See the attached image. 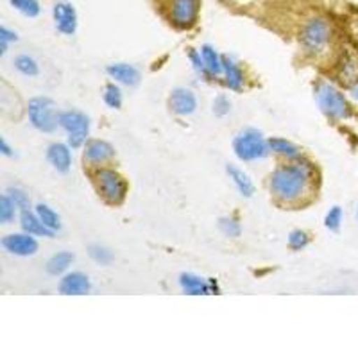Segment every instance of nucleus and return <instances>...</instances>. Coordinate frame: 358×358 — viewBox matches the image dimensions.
Returning <instances> with one entry per match:
<instances>
[{"label":"nucleus","instance_id":"f257e3e1","mask_svg":"<svg viewBox=\"0 0 358 358\" xmlns=\"http://www.w3.org/2000/svg\"><path fill=\"white\" fill-rule=\"evenodd\" d=\"M268 190L283 206H303L317 190V171L313 163L301 158L278 165L268 178Z\"/></svg>","mask_w":358,"mask_h":358},{"label":"nucleus","instance_id":"f03ea898","mask_svg":"<svg viewBox=\"0 0 358 358\" xmlns=\"http://www.w3.org/2000/svg\"><path fill=\"white\" fill-rule=\"evenodd\" d=\"M335 29L334 22L324 15H313L303 24L299 33V43L305 56L312 57L315 62H328L334 49Z\"/></svg>","mask_w":358,"mask_h":358},{"label":"nucleus","instance_id":"7ed1b4c3","mask_svg":"<svg viewBox=\"0 0 358 358\" xmlns=\"http://www.w3.org/2000/svg\"><path fill=\"white\" fill-rule=\"evenodd\" d=\"M315 101L324 117L334 122H346L355 117V108L350 99L330 81H321L315 86Z\"/></svg>","mask_w":358,"mask_h":358},{"label":"nucleus","instance_id":"20e7f679","mask_svg":"<svg viewBox=\"0 0 358 358\" xmlns=\"http://www.w3.org/2000/svg\"><path fill=\"white\" fill-rule=\"evenodd\" d=\"M233 152L241 162L249 163L267 158L271 147H268V140L265 138L262 131H258L257 127H245L235 134Z\"/></svg>","mask_w":358,"mask_h":358},{"label":"nucleus","instance_id":"39448f33","mask_svg":"<svg viewBox=\"0 0 358 358\" xmlns=\"http://www.w3.org/2000/svg\"><path fill=\"white\" fill-rule=\"evenodd\" d=\"M94 183L99 196L111 206L122 204L127 196V181L120 172L110 167L94 169Z\"/></svg>","mask_w":358,"mask_h":358},{"label":"nucleus","instance_id":"423d86ee","mask_svg":"<svg viewBox=\"0 0 358 358\" xmlns=\"http://www.w3.org/2000/svg\"><path fill=\"white\" fill-rule=\"evenodd\" d=\"M31 126L40 133H54L59 127V111L56 102L49 97H34L27 104Z\"/></svg>","mask_w":358,"mask_h":358},{"label":"nucleus","instance_id":"0eeeda50","mask_svg":"<svg viewBox=\"0 0 358 358\" xmlns=\"http://www.w3.org/2000/svg\"><path fill=\"white\" fill-rule=\"evenodd\" d=\"M59 127L65 131L66 143L72 149H79L88 142L90 136V117L81 110H65L59 111Z\"/></svg>","mask_w":358,"mask_h":358},{"label":"nucleus","instance_id":"6e6552de","mask_svg":"<svg viewBox=\"0 0 358 358\" xmlns=\"http://www.w3.org/2000/svg\"><path fill=\"white\" fill-rule=\"evenodd\" d=\"M335 78L338 83L351 88L358 83V47L350 41L344 49L337 52L335 59Z\"/></svg>","mask_w":358,"mask_h":358},{"label":"nucleus","instance_id":"1a4fd4ad","mask_svg":"<svg viewBox=\"0 0 358 358\" xmlns=\"http://www.w3.org/2000/svg\"><path fill=\"white\" fill-rule=\"evenodd\" d=\"M201 0H169V20L178 29H192L199 20Z\"/></svg>","mask_w":358,"mask_h":358},{"label":"nucleus","instance_id":"9d476101","mask_svg":"<svg viewBox=\"0 0 358 358\" xmlns=\"http://www.w3.org/2000/svg\"><path fill=\"white\" fill-rule=\"evenodd\" d=\"M83 159L92 169L106 167L115 159V147L106 140H88L83 145Z\"/></svg>","mask_w":358,"mask_h":358},{"label":"nucleus","instance_id":"9b49d317","mask_svg":"<svg viewBox=\"0 0 358 358\" xmlns=\"http://www.w3.org/2000/svg\"><path fill=\"white\" fill-rule=\"evenodd\" d=\"M2 248L13 255V257H20V258H27V257H34L40 249L38 245L36 236L31 235V233H11V235H6L2 238Z\"/></svg>","mask_w":358,"mask_h":358},{"label":"nucleus","instance_id":"f8f14e48","mask_svg":"<svg viewBox=\"0 0 358 358\" xmlns=\"http://www.w3.org/2000/svg\"><path fill=\"white\" fill-rule=\"evenodd\" d=\"M52 22L54 27L57 29V33L65 34V36L76 34L79 25V18L73 4H70L66 0H57L56 4L52 6Z\"/></svg>","mask_w":358,"mask_h":358},{"label":"nucleus","instance_id":"ddd939ff","mask_svg":"<svg viewBox=\"0 0 358 358\" xmlns=\"http://www.w3.org/2000/svg\"><path fill=\"white\" fill-rule=\"evenodd\" d=\"M169 108L178 117H190L197 111V95L190 88L178 86L171 92L169 97Z\"/></svg>","mask_w":358,"mask_h":358},{"label":"nucleus","instance_id":"4468645a","mask_svg":"<svg viewBox=\"0 0 358 358\" xmlns=\"http://www.w3.org/2000/svg\"><path fill=\"white\" fill-rule=\"evenodd\" d=\"M179 287L188 296H210L219 292V285L213 278H203L192 273H183L179 276Z\"/></svg>","mask_w":358,"mask_h":358},{"label":"nucleus","instance_id":"2eb2a0df","mask_svg":"<svg viewBox=\"0 0 358 358\" xmlns=\"http://www.w3.org/2000/svg\"><path fill=\"white\" fill-rule=\"evenodd\" d=\"M47 162L50 163V167L54 171L62 172V174H66V172L72 169V147L69 143L62 142H54L47 147Z\"/></svg>","mask_w":358,"mask_h":358},{"label":"nucleus","instance_id":"dca6fc26","mask_svg":"<svg viewBox=\"0 0 358 358\" xmlns=\"http://www.w3.org/2000/svg\"><path fill=\"white\" fill-rule=\"evenodd\" d=\"M90 290H92V281L85 273H79V271L63 274L59 281V292L63 296H85Z\"/></svg>","mask_w":358,"mask_h":358},{"label":"nucleus","instance_id":"f3484780","mask_svg":"<svg viewBox=\"0 0 358 358\" xmlns=\"http://www.w3.org/2000/svg\"><path fill=\"white\" fill-rule=\"evenodd\" d=\"M106 73L110 76V79L124 86H136L142 79L140 70L129 63H110L106 66Z\"/></svg>","mask_w":358,"mask_h":358},{"label":"nucleus","instance_id":"a211bd4d","mask_svg":"<svg viewBox=\"0 0 358 358\" xmlns=\"http://www.w3.org/2000/svg\"><path fill=\"white\" fill-rule=\"evenodd\" d=\"M224 86L231 92H241L245 85V73L231 56H222Z\"/></svg>","mask_w":358,"mask_h":358},{"label":"nucleus","instance_id":"6ab92c4d","mask_svg":"<svg viewBox=\"0 0 358 358\" xmlns=\"http://www.w3.org/2000/svg\"><path fill=\"white\" fill-rule=\"evenodd\" d=\"M226 172H228L231 183L235 185V188L238 190V194L242 197H245V199L252 197V194H255V183L249 178L248 172H244L241 167H236V165H226Z\"/></svg>","mask_w":358,"mask_h":358},{"label":"nucleus","instance_id":"aec40b11","mask_svg":"<svg viewBox=\"0 0 358 358\" xmlns=\"http://www.w3.org/2000/svg\"><path fill=\"white\" fill-rule=\"evenodd\" d=\"M20 228L22 231L31 233L34 236H47V238H52L54 236V233L45 228L40 217L33 210H24V212H20Z\"/></svg>","mask_w":358,"mask_h":358},{"label":"nucleus","instance_id":"412c9836","mask_svg":"<svg viewBox=\"0 0 358 358\" xmlns=\"http://www.w3.org/2000/svg\"><path fill=\"white\" fill-rule=\"evenodd\" d=\"M201 56L204 59V66H206V78L213 79L222 76V56L217 52L215 47L212 45H203L201 47Z\"/></svg>","mask_w":358,"mask_h":358},{"label":"nucleus","instance_id":"4be33fe9","mask_svg":"<svg viewBox=\"0 0 358 358\" xmlns=\"http://www.w3.org/2000/svg\"><path fill=\"white\" fill-rule=\"evenodd\" d=\"M268 147H271V152L281 156V158H285L287 162H289V159L301 158L303 156L299 147L294 145V143L289 142L287 138H281V136H273V138H268Z\"/></svg>","mask_w":358,"mask_h":358},{"label":"nucleus","instance_id":"5701e85b","mask_svg":"<svg viewBox=\"0 0 358 358\" xmlns=\"http://www.w3.org/2000/svg\"><path fill=\"white\" fill-rule=\"evenodd\" d=\"M73 264V255L70 251H59L47 262V273L50 276H63L69 273L70 265Z\"/></svg>","mask_w":358,"mask_h":358},{"label":"nucleus","instance_id":"b1692460","mask_svg":"<svg viewBox=\"0 0 358 358\" xmlns=\"http://www.w3.org/2000/svg\"><path fill=\"white\" fill-rule=\"evenodd\" d=\"M34 212H36V215L40 217V220L43 222L45 228L50 229L54 235H56V233L62 229V217L57 215L56 210H54V208H50L49 204L38 203L36 206H34Z\"/></svg>","mask_w":358,"mask_h":358},{"label":"nucleus","instance_id":"393cba45","mask_svg":"<svg viewBox=\"0 0 358 358\" xmlns=\"http://www.w3.org/2000/svg\"><path fill=\"white\" fill-rule=\"evenodd\" d=\"M15 69L24 78H36V76H40V63L33 56H29V54H20V56L15 57Z\"/></svg>","mask_w":358,"mask_h":358},{"label":"nucleus","instance_id":"a878e982","mask_svg":"<svg viewBox=\"0 0 358 358\" xmlns=\"http://www.w3.org/2000/svg\"><path fill=\"white\" fill-rule=\"evenodd\" d=\"M102 101L106 102V106L111 110H120L124 102V94L122 88L118 86V83H108L102 90Z\"/></svg>","mask_w":358,"mask_h":358},{"label":"nucleus","instance_id":"bb28decb","mask_svg":"<svg viewBox=\"0 0 358 358\" xmlns=\"http://www.w3.org/2000/svg\"><path fill=\"white\" fill-rule=\"evenodd\" d=\"M11 8L25 18H36L41 13V6L38 0H11Z\"/></svg>","mask_w":358,"mask_h":358},{"label":"nucleus","instance_id":"cd10ccee","mask_svg":"<svg viewBox=\"0 0 358 358\" xmlns=\"http://www.w3.org/2000/svg\"><path fill=\"white\" fill-rule=\"evenodd\" d=\"M18 206L15 203H13L11 197L8 196V194H4V196L0 197V222L4 224H11L13 220L17 219L18 215Z\"/></svg>","mask_w":358,"mask_h":358},{"label":"nucleus","instance_id":"c85d7f7f","mask_svg":"<svg viewBox=\"0 0 358 358\" xmlns=\"http://www.w3.org/2000/svg\"><path fill=\"white\" fill-rule=\"evenodd\" d=\"M88 257L99 265H110L115 260L113 252L106 248V245L101 244H92L88 248Z\"/></svg>","mask_w":358,"mask_h":358},{"label":"nucleus","instance_id":"c756f323","mask_svg":"<svg viewBox=\"0 0 358 358\" xmlns=\"http://www.w3.org/2000/svg\"><path fill=\"white\" fill-rule=\"evenodd\" d=\"M219 229L224 233L226 236H231V238H238L242 235V226L241 220L236 219L235 215L229 217H222L219 220Z\"/></svg>","mask_w":358,"mask_h":358},{"label":"nucleus","instance_id":"7c9ffc66","mask_svg":"<svg viewBox=\"0 0 358 358\" xmlns=\"http://www.w3.org/2000/svg\"><path fill=\"white\" fill-rule=\"evenodd\" d=\"M6 194L11 197L13 203L17 204L20 212H24V210H31V197H29V194L25 190H22V188L18 187H9L8 190H6Z\"/></svg>","mask_w":358,"mask_h":358},{"label":"nucleus","instance_id":"2f4dec72","mask_svg":"<svg viewBox=\"0 0 358 358\" xmlns=\"http://www.w3.org/2000/svg\"><path fill=\"white\" fill-rule=\"evenodd\" d=\"M342 219H344V212L341 206H331L328 213L324 215V226L330 231H338L342 226Z\"/></svg>","mask_w":358,"mask_h":358},{"label":"nucleus","instance_id":"473e14b6","mask_svg":"<svg viewBox=\"0 0 358 358\" xmlns=\"http://www.w3.org/2000/svg\"><path fill=\"white\" fill-rule=\"evenodd\" d=\"M212 111L215 117H220V118L226 117V115H229V111H231V99L224 94L217 95L212 102Z\"/></svg>","mask_w":358,"mask_h":358},{"label":"nucleus","instance_id":"72a5a7b5","mask_svg":"<svg viewBox=\"0 0 358 358\" xmlns=\"http://www.w3.org/2000/svg\"><path fill=\"white\" fill-rule=\"evenodd\" d=\"M308 242H310L308 233L303 231V229H294V231H290L289 248L294 249V251H301V249H305L306 245H308Z\"/></svg>","mask_w":358,"mask_h":358},{"label":"nucleus","instance_id":"f704fd0d","mask_svg":"<svg viewBox=\"0 0 358 358\" xmlns=\"http://www.w3.org/2000/svg\"><path fill=\"white\" fill-rule=\"evenodd\" d=\"M18 40V34L15 31H11L9 27L2 25L0 27V56L4 57L8 54L9 49V43H15Z\"/></svg>","mask_w":358,"mask_h":358},{"label":"nucleus","instance_id":"c9c22d12","mask_svg":"<svg viewBox=\"0 0 358 358\" xmlns=\"http://www.w3.org/2000/svg\"><path fill=\"white\" fill-rule=\"evenodd\" d=\"M346 33L351 43L358 47V9H353L346 18Z\"/></svg>","mask_w":358,"mask_h":358},{"label":"nucleus","instance_id":"e433bc0d","mask_svg":"<svg viewBox=\"0 0 358 358\" xmlns=\"http://www.w3.org/2000/svg\"><path fill=\"white\" fill-rule=\"evenodd\" d=\"M188 59H190L192 63V69L196 70L197 73H201V76H206V66H204V59L203 56H201V50L190 49V52H188Z\"/></svg>","mask_w":358,"mask_h":358},{"label":"nucleus","instance_id":"4c0bfd02","mask_svg":"<svg viewBox=\"0 0 358 358\" xmlns=\"http://www.w3.org/2000/svg\"><path fill=\"white\" fill-rule=\"evenodd\" d=\"M0 155H2V156H8V158H9V156L15 155V152H13V147L9 145L8 140H6L4 136L0 138Z\"/></svg>","mask_w":358,"mask_h":358},{"label":"nucleus","instance_id":"58836bf2","mask_svg":"<svg viewBox=\"0 0 358 358\" xmlns=\"http://www.w3.org/2000/svg\"><path fill=\"white\" fill-rule=\"evenodd\" d=\"M348 90H350L351 99H355V101H358V83H357V85L351 86V88H348Z\"/></svg>","mask_w":358,"mask_h":358},{"label":"nucleus","instance_id":"ea45409f","mask_svg":"<svg viewBox=\"0 0 358 358\" xmlns=\"http://www.w3.org/2000/svg\"><path fill=\"white\" fill-rule=\"evenodd\" d=\"M357 219H358V206H357Z\"/></svg>","mask_w":358,"mask_h":358}]
</instances>
